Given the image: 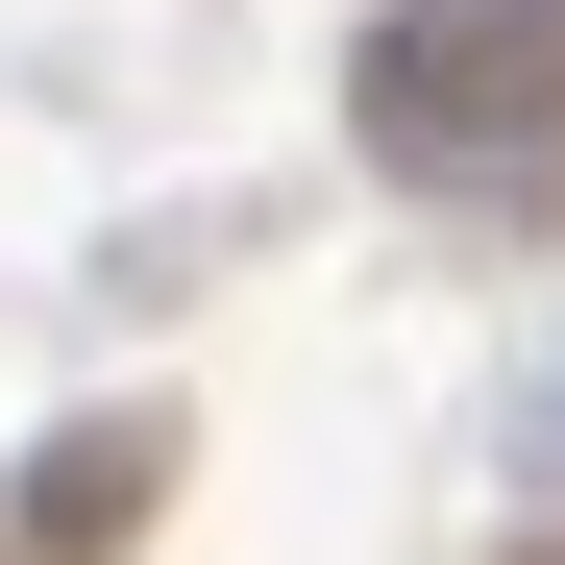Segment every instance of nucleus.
<instances>
[{
    "label": "nucleus",
    "mask_w": 565,
    "mask_h": 565,
    "mask_svg": "<svg viewBox=\"0 0 565 565\" xmlns=\"http://www.w3.org/2000/svg\"><path fill=\"white\" fill-rule=\"evenodd\" d=\"M344 124H369L394 198L541 222V198H565V0H394V25L344 50Z\"/></svg>",
    "instance_id": "f257e3e1"
},
{
    "label": "nucleus",
    "mask_w": 565,
    "mask_h": 565,
    "mask_svg": "<svg viewBox=\"0 0 565 565\" xmlns=\"http://www.w3.org/2000/svg\"><path fill=\"white\" fill-rule=\"evenodd\" d=\"M148 467H172L148 418H99V443H50V467H25V565H124V516H148Z\"/></svg>",
    "instance_id": "f03ea898"
}]
</instances>
